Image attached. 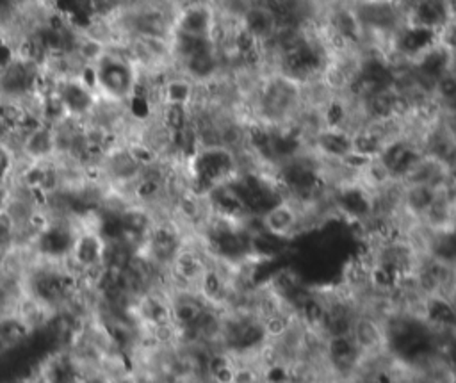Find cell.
<instances>
[{
    "label": "cell",
    "instance_id": "1",
    "mask_svg": "<svg viewBox=\"0 0 456 383\" xmlns=\"http://www.w3.org/2000/svg\"><path fill=\"white\" fill-rule=\"evenodd\" d=\"M352 337L355 339L356 346L360 347L363 355L376 353V351L388 350L387 347V334L382 321L369 314L359 312L353 323Z\"/></svg>",
    "mask_w": 456,
    "mask_h": 383
}]
</instances>
